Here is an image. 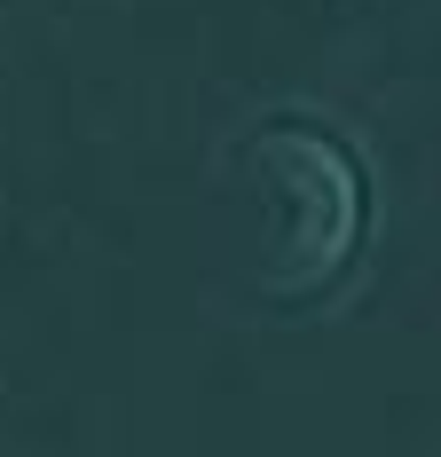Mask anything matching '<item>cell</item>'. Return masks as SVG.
<instances>
[{"mask_svg":"<svg viewBox=\"0 0 441 457\" xmlns=\"http://www.w3.org/2000/svg\"><path fill=\"white\" fill-rule=\"evenodd\" d=\"M229 205H237V253L261 300L308 308L362 253L370 174L347 135L315 119H268L229 150Z\"/></svg>","mask_w":441,"mask_h":457,"instance_id":"cell-1","label":"cell"}]
</instances>
